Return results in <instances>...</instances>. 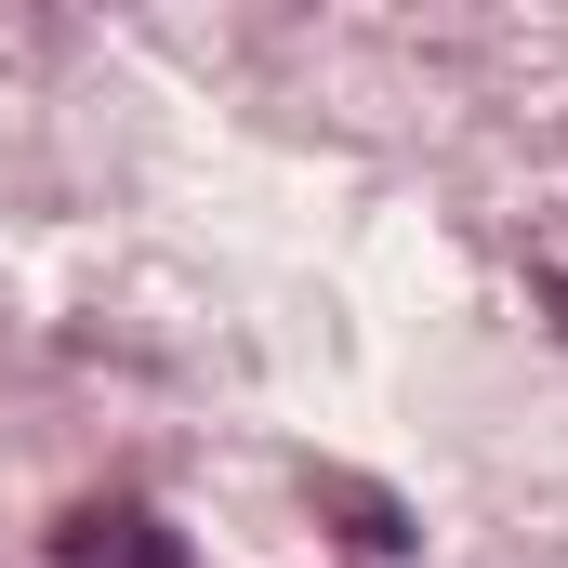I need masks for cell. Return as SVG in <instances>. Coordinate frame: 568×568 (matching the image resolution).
<instances>
[{"label": "cell", "mask_w": 568, "mask_h": 568, "mask_svg": "<svg viewBox=\"0 0 568 568\" xmlns=\"http://www.w3.org/2000/svg\"><path fill=\"white\" fill-rule=\"evenodd\" d=\"M53 568H185V529L159 503H80L53 529Z\"/></svg>", "instance_id": "obj_1"}]
</instances>
